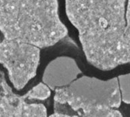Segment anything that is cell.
<instances>
[{"label": "cell", "instance_id": "obj_1", "mask_svg": "<svg viewBox=\"0 0 130 117\" xmlns=\"http://www.w3.org/2000/svg\"><path fill=\"white\" fill-rule=\"evenodd\" d=\"M126 0H66L68 19L79 32L87 61L102 71L130 63L125 36Z\"/></svg>", "mask_w": 130, "mask_h": 117}, {"label": "cell", "instance_id": "obj_2", "mask_svg": "<svg viewBox=\"0 0 130 117\" xmlns=\"http://www.w3.org/2000/svg\"><path fill=\"white\" fill-rule=\"evenodd\" d=\"M57 10V0H0V31L4 39L53 46L68 35Z\"/></svg>", "mask_w": 130, "mask_h": 117}, {"label": "cell", "instance_id": "obj_3", "mask_svg": "<svg viewBox=\"0 0 130 117\" xmlns=\"http://www.w3.org/2000/svg\"><path fill=\"white\" fill-rule=\"evenodd\" d=\"M121 93L117 77L102 80L95 77L83 76L71 84L56 89L55 107L62 106V112H89L95 109L119 107Z\"/></svg>", "mask_w": 130, "mask_h": 117}, {"label": "cell", "instance_id": "obj_4", "mask_svg": "<svg viewBox=\"0 0 130 117\" xmlns=\"http://www.w3.org/2000/svg\"><path fill=\"white\" fill-rule=\"evenodd\" d=\"M39 60V47L33 44L7 39L0 42V64L7 69L17 90H22L36 75Z\"/></svg>", "mask_w": 130, "mask_h": 117}, {"label": "cell", "instance_id": "obj_5", "mask_svg": "<svg viewBox=\"0 0 130 117\" xmlns=\"http://www.w3.org/2000/svg\"><path fill=\"white\" fill-rule=\"evenodd\" d=\"M82 72L76 61L69 57H58L51 61L43 74V83L51 90L71 84Z\"/></svg>", "mask_w": 130, "mask_h": 117}, {"label": "cell", "instance_id": "obj_6", "mask_svg": "<svg viewBox=\"0 0 130 117\" xmlns=\"http://www.w3.org/2000/svg\"><path fill=\"white\" fill-rule=\"evenodd\" d=\"M25 99L12 93L5 83V93L0 100V117H22Z\"/></svg>", "mask_w": 130, "mask_h": 117}, {"label": "cell", "instance_id": "obj_7", "mask_svg": "<svg viewBox=\"0 0 130 117\" xmlns=\"http://www.w3.org/2000/svg\"><path fill=\"white\" fill-rule=\"evenodd\" d=\"M51 96L50 88L44 83H40L31 90H29L23 96L25 99L32 100H44Z\"/></svg>", "mask_w": 130, "mask_h": 117}, {"label": "cell", "instance_id": "obj_8", "mask_svg": "<svg viewBox=\"0 0 130 117\" xmlns=\"http://www.w3.org/2000/svg\"><path fill=\"white\" fill-rule=\"evenodd\" d=\"M22 117H47V110L42 104L25 102Z\"/></svg>", "mask_w": 130, "mask_h": 117}, {"label": "cell", "instance_id": "obj_9", "mask_svg": "<svg viewBox=\"0 0 130 117\" xmlns=\"http://www.w3.org/2000/svg\"><path fill=\"white\" fill-rule=\"evenodd\" d=\"M117 79L122 100L125 103L130 104V73L120 75Z\"/></svg>", "mask_w": 130, "mask_h": 117}, {"label": "cell", "instance_id": "obj_10", "mask_svg": "<svg viewBox=\"0 0 130 117\" xmlns=\"http://www.w3.org/2000/svg\"><path fill=\"white\" fill-rule=\"evenodd\" d=\"M125 36L127 40L130 42V0L128 1L127 6V11L125 13Z\"/></svg>", "mask_w": 130, "mask_h": 117}, {"label": "cell", "instance_id": "obj_11", "mask_svg": "<svg viewBox=\"0 0 130 117\" xmlns=\"http://www.w3.org/2000/svg\"><path fill=\"white\" fill-rule=\"evenodd\" d=\"M5 83L6 80L0 77V94L5 93Z\"/></svg>", "mask_w": 130, "mask_h": 117}, {"label": "cell", "instance_id": "obj_12", "mask_svg": "<svg viewBox=\"0 0 130 117\" xmlns=\"http://www.w3.org/2000/svg\"><path fill=\"white\" fill-rule=\"evenodd\" d=\"M3 94H4V93H3ZM3 94H0V100H1V98H2V96H3Z\"/></svg>", "mask_w": 130, "mask_h": 117}]
</instances>
